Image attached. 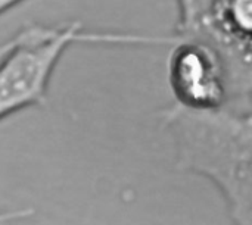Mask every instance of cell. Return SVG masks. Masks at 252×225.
I'll use <instances>...</instances> for the list:
<instances>
[{"mask_svg": "<svg viewBox=\"0 0 252 225\" xmlns=\"http://www.w3.org/2000/svg\"><path fill=\"white\" fill-rule=\"evenodd\" d=\"M161 119L174 143L177 168L219 189L233 225H252V106L193 111L173 102Z\"/></svg>", "mask_w": 252, "mask_h": 225, "instance_id": "1", "label": "cell"}, {"mask_svg": "<svg viewBox=\"0 0 252 225\" xmlns=\"http://www.w3.org/2000/svg\"><path fill=\"white\" fill-rule=\"evenodd\" d=\"M171 41V37L87 29L80 21L30 24L0 44V121L47 102L53 72L74 44L157 46Z\"/></svg>", "mask_w": 252, "mask_h": 225, "instance_id": "2", "label": "cell"}, {"mask_svg": "<svg viewBox=\"0 0 252 225\" xmlns=\"http://www.w3.org/2000/svg\"><path fill=\"white\" fill-rule=\"evenodd\" d=\"M174 38L211 47L223 60L230 103L252 106V0H176Z\"/></svg>", "mask_w": 252, "mask_h": 225, "instance_id": "3", "label": "cell"}, {"mask_svg": "<svg viewBox=\"0 0 252 225\" xmlns=\"http://www.w3.org/2000/svg\"><path fill=\"white\" fill-rule=\"evenodd\" d=\"M167 80L174 103L193 111H213L230 103V84L221 57L207 44L173 37Z\"/></svg>", "mask_w": 252, "mask_h": 225, "instance_id": "4", "label": "cell"}, {"mask_svg": "<svg viewBox=\"0 0 252 225\" xmlns=\"http://www.w3.org/2000/svg\"><path fill=\"white\" fill-rule=\"evenodd\" d=\"M32 208H19L12 211H0V225H7L16 221H22L27 218H31L34 215Z\"/></svg>", "mask_w": 252, "mask_h": 225, "instance_id": "5", "label": "cell"}, {"mask_svg": "<svg viewBox=\"0 0 252 225\" xmlns=\"http://www.w3.org/2000/svg\"><path fill=\"white\" fill-rule=\"evenodd\" d=\"M22 1H25V0H0V16L3 13H6L7 10H10L12 7L21 4Z\"/></svg>", "mask_w": 252, "mask_h": 225, "instance_id": "6", "label": "cell"}]
</instances>
